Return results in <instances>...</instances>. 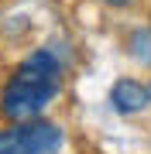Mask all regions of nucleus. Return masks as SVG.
<instances>
[{
	"label": "nucleus",
	"instance_id": "f03ea898",
	"mask_svg": "<svg viewBox=\"0 0 151 154\" xmlns=\"http://www.w3.org/2000/svg\"><path fill=\"white\" fill-rule=\"evenodd\" d=\"M7 137H11L14 154H58L65 134H62L58 123L34 116V120H24V123H11Z\"/></svg>",
	"mask_w": 151,
	"mask_h": 154
},
{
	"label": "nucleus",
	"instance_id": "0eeeda50",
	"mask_svg": "<svg viewBox=\"0 0 151 154\" xmlns=\"http://www.w3.org/2000/svg\"><path fill=\"white\" fill-rule=\"evenodd\" d=\"M148 96H151V82H148Z\"/></svg>",
	"mask_w": 151,
	"mask_h": 154
},
{
	"label": "nucleus",
	"instance_id": "f257e3e1",
	"mask_svg": "<svg viewBox=\"0 0 151 154\" xmlns=\"http://www.w3.org/2000/svg\"><path fill=\"white\" fill-rule=\"evenodd\" d=\"M62 93V62L48 48H34L11 72L0 93V116L7 123H24L45 113V106Z\"/></svg>",
	"mask_w": 151,
	"mask_h": 154
},
{
	"label": "nucleus",
	"instance_id": "423d86ee",
	"mask_svg": "<svg viewBox=\"0 0 151 154\" xmlns=\"http://www.w3.org/2000/svg\"><path fill=\"white\" fill-rule=\"evenodd\" d=\"M0 154H14V147H11V137H7V130H0Z\"/></svg>",
	"mask_w": 151,
	"mask_h": 154
},
{
	"label": "nucleus",
	"instance_id": "39448f33",
	"mask_svg": "<svg viewBox=\"0 0 151 154\" xmlns=\"http://www.w3.org/2000/svg\"><path fill=\"white\" fill-rule=\"evenodd\" d=\"M103 7H110V11H124V7H131L134 0H100Z\"/></svg>",
	"mask_w": 151,
	"mask_h": 154
},
{
	"label": "nucleus",
	"instance_id": "7ed1b4c3",
	"mask_svg": "<svg viewBox=\"0 0 151 154\" xmlns=\"http://www.w3.org/2000/svg\"><path fill=\"white\" fill-rule=\"evenodd\" d=\"M110 106L117 110L120 116H134L141 113L144 106H151V96H148V82H137V79L124 75L110 86Z\"/></svg>",
	"mask_w": 151,
	"mask_h": 154
},
{
	"label": "nucleus",
	"instance_id": "20e7f679",
	"mask_svg": "<svg viewBox=\"0 0 151 154\" xmlns=\"http://www.w3.org/2000/svg\"><path fill=\"white\" fill-rule=\"evenodd\" d=\"M127 55L141 62V65H151V28H134L127 38Z\"/></svg>",
	"mask_w": 151,
	"mask_h": 154
}]
</instances>
